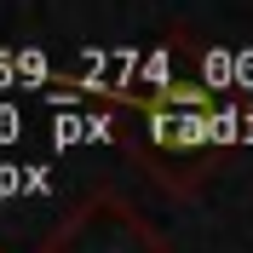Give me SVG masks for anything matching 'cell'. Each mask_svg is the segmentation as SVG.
<instances>
[{
  "instance_id": "7a4b0ae2",
  "label": "cell",
  "mask_w": 253,
  "mask_h": 253,
  "mask_svg": "<svg viewBox=\"0 0 253 253\" xmlns=\"http://www.w3.org/2000/svg\"><path fill=\"white\" fill-rule=\"evenodd\" d=\"M41 253H173L167 236L121 196H86L46 230Z\"/></svg>"
},
{
  "instance_id": "6da1fadb",
  "label": "cell",
  "mask_w": 253,
  "mask_h": 253,
  "mask_svg": "<svg viewBox=\"0 0 253 253\" xmlns=\"http://www.w3.org/2000/svg\"><path fill=\"white\" fill-rule=\"evenodd\" d=\"M121 104L138 115L132 150H138L144 167L173 190V196L202 190L207 173L224 156V138H219V126H213V115H207V92L202 86H167L156 98L121 92Z\"/></svg>"
}]
</instances>
